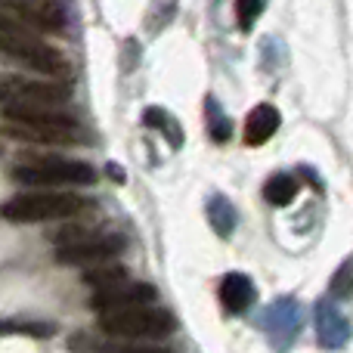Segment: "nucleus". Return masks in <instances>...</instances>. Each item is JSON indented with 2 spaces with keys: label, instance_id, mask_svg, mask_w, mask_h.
I'll return each instance as SVG.
<instances>
[{
  "label": "nucleus",
  "instance_id": "f257e3e1",
  "mask_svg": "<svg viewBox=\"0 0 353 353\" xmlns=\"http://www.w3.org/2000/svg\"><path fill=\"white\" fill-rule=\"evenodd\" d=\"M3 134L28 143H47V146H78L87 140L84 128L72 115L47 105H3Z\"/></svg>",
  "mask_w": 353,
  "mask_h": 353
},
{
  "label": "nucleus",
  "instance_id": "f03ea898",
  "mask_svg": "<svg viewBox=\"0 0 353 353\" xmlns=\"http://www.w3.org/2000/svg\"><path fill=\"white\" fill-rule=\"evenodd\" d=\"M87 208V201L74 192H19L0 208L6 220L12 223H47V220H65L74 217Z\"/></svg>",
  "mask_w": 353,
  "mask_h": 353
},
{
  "label": "nucleus",
  "instance_id": "7ed1b4c3",
  "mask_svg": "<svg viewBox=\"0 0 353 353\" xmlns=\"http://www.w3.org/2000/svg\"><path fill=\"white\" fill-rule=\"evenodd\" d=\"M99 329L112 338H168L176 329V319L161 307L134 304L99 313Z\"/></svg>",
  "mask_w": 353,
  "mask_h": 353
},
{
  "label": "nucleus",
  "instance_id": "20e7f679",
  "mask_svg": "<svg viewBox=\"0 0 353 353\" xmlns=\"http://www.w3.org/2000/svg\"><path fill=\"white\" fill-rule=\"evenodd\" d=\"M12 176L25 186H87L93 183V168L78 159H62V155H43L28 159L12 168Z\"/></svg>",
  "mask_w": 353,
  "mask_h": 353
},
{
  "label": "nucleus",
  "instance_id": "39448f33",
  "mask_svg": "<svg viewBox=\"0 0 353 353\" xmlns=\"http://www.w3.org/2000/svg\"><path fill=\"white\" fill-rule=\"evenodd\" d=\"M56 261L65 267H93V263L112 261L124 251V239L115 232H93V230H72L56 239Z\"/></svg>",
  "mask_w": 353,
  "mask_h": 353
},
{
  "label": "nucleus",
  "instance_id": "423d86ee",
  "mask_svg": "<svg viewBox=\"0 0 353 353\" xmlns=\"http://www.w3.org/2000/svg\"><path fill=\"white\" fill-rule=\"evenodd\" d=\"M0 53L22 62V65H28V68H34L37 74H47V78H65L68 74V65L59 50L37 41L31 31H22V34H0Z\"/></svg>",
  "mask_w": 353,
  "mask_h": 353
},
{
  "label": "nucleus",
  "instance_id": "0eeeda50",
  "mask_svg": "<svg viewBox=\"0 0 353 353\" xmlns=\"http://www.w3.org/2000/svg\"><path fill=\"white\" fill-rule=\"evenodd\" d=\"M68 99V87L53 81H28V78H0V103L3 105H47L59 109Z\"/></svg>",
  "mask_w": 353,
  "mask_h": 353
},
{
  "label": "nucleus",
  "instance_id": "6e6552de",
  "mask_svg": "<svg viewBox=\"0 0 353 353\" xmlns=\"http://www.w3.org/2000/svg\"><path fill=\"white\" fill-rule=\"evenodd\" d=\"M261 329L276 350H288L294 344V338L301 335V329H304V307L294 298L273 301L261 316Z\"/></svg>",
  "mask_w": 353,
  "mask_h": 353
},
{
  "label": "nucleus",
  "instance_id": "1a4fd4ad",
  "mask_svg": "<svg viewBox=\"0 0 353 353\" xmlns=\"http://www.w3.org/2000/svg\"><path fill=\"white\" fill-rule=\"evenodd\" d=\"M313 325H316V338L325 350H344L353 338L350 319L344 316L341 307L332 298L316 301V307H313Z\"/></svg>",
  "mask_w": 353,
  "mask_h": 353
},
{
  "label": "nucleus",
  "instance_id": "9d476101",
  "mask_svg": "<svg viewBox=\"0 0 353 353\" xmlns=\"http://www.w3.org/2000/svg\"><path fill=\"white\" fill-rule=\"evenodd\" d=\"M155 288L146 285V282H130V279H121L109 288H97L90 298L93 310H115V307H134V304H155Z\"/></svg>",
  "mask_w": 353,
  "mask_h": 353
},
{
  "label": "nucleus",
  "instance_id": "9b49d317",
  "mask_svg": "<svg viewBox=\"0 0 353 353\" xmlns=\"http://www.w3.org/2000/svg\"><path fill=\"white\" fill-rule=\"evenodd\" d=\"M10 16L37 31H62L65 28V10L53 0H10Z\"/></svg>",
  "mask_w": 353,
  "mask_h": 353
},
{
  "label": "nucleus",
  "instance_id": "f8f14e48",
  "mask_svg": "<svg viewBox=\"0 0 353 353\" xmlns=\"http://www.w3.org/2000/svg\"><path fill=\"white\" fill-rule=\"evenodd\" d=\"M254 282L245 273H230L223 282H220V304L230 313H245L251 304H254Z\"/></svg>",
  "mask_w": 353,
  "mask_h": 353
},
{
  "label": "nucleus",
  "instance_id": "ddd939ff",
  "mask_svg": "<svg viewBox=\"0 0 353 353\" xmlns=\"http://www.w3.org/2000/svg\"><path fill=\"white\" fill-rule=\"evenodd\" d=\"M276 130H279V112H276V105L261 103L251 109L248 121H245V143L248 146H263Z\"/></svg>",
  "mask_w": 353,
  "mask_h": 353
},
{
  "label": "nucleus",
  "instance_id": "4468645a",
  "mask_svg": "<svg viewBox=\"0 0 353 353\" xmlns=\"http://www.w3.org/2000/svg\"><path fill=\"white\" fill-rule=\"evenodd\" d=\"M208 220H211L214 232L220 239H230L232 230H236V208L230 205V199L223 195H211L208 199Z\"/></svg>",
  "mask_w": 353,
  "mask_h": 353
},
{
  "label": "nucleus",
  "instance_id": "2eb2a0df",
  "mask_svg": "<svg viewBox=\"0 0 353 353\" xmlns=\"http://www.w3.org/2000/svg\"><path fill=\"white\" fill-rule=\"evenodd\" d=\"M263 199L276 208H285L298 199V180L292 174H273L263 183Z\"/></svg>",
  "mask_w": 353,
  "mask_h": 353
},
{
  "label": "nucleus",
  "instance_id": "dca6fc26",
  "mask_svg": "<svg viewBox=\"0 0 353 353\" xmlns=\"http://www.w3.org/2000/svg\"><path fill=\"white\" fill-rule=\"evenodd\" d=\"M121 279H128V273H124V267H118V263H93L90 270L84 273V282L97 292V288H109V285H115V282H121Z\"/></svg>",
  "mask_w": 353,
  "mask_h": 353
},
{
  "label": "nucleus",
  "instance_id": "f3484780",
  "mask_svg": "<svg viewBox=\"0 0 353 353\" xmlns=\"http://www.w3.org/2000/svg\"><path fill=\"white\" fill-rule=\"evenodd\" d=\"M332 298L338 301L353 298V261H344L341 270L332 276Z\"/></svg>",
  "mask_w": 353,
  "mask_h": 353
},
{
  "label": "nucleus",
  "instance_id": "a211bd4d",
  "mask_svg": "<svg viewBox=\"0 0 353 353\" xmlns=\"http://www.w3.org/2000/svg\"><path fill=\"white\" fill-rule=\"evenodd\" d=\"M208 130H211V137L217 143L230 140V121H226V115L220 112V105L214 99H208Z\"/></svg>",
  "mask_w": 353,
  "mask_h": 353
},
{
  "label": "nucleus",
  "instance_id": "6ab92c4d",
  "mask_svg": "<svg viewBox=\"0 0 353 353\" xmlns=\"http://www.w3.org/2000/svg\"><path fill=\"white\" fill-rule=\"evenodd\" d=\"M261 12H263V0H236V19H239V28L242 31L254 28Z\"/></svg>",
  "mask_w": 353,
  "mask_h": 353
},
{
  "label": "nucleus",
  "instance_id": "aec40b11",
  "mask_svg": "<svg viewBox=\"0 0 353 353\" xmlns=\"http://www.w3.org/2000/svg\"><path fill=\"white\" fill-rule=\"evenodd\" d=\"M53 332V325H41V323H0V335H34L43 338Z\"/></svg>",
  "mask_w": 353,
  "mask_h": 353
},
{
  "label": "nucleus",
  "instance_id": "412c9836",
  "mask_svg": "<svg viewBox=\"0 0 353 353\" xmlns=\"http://www.w3.org/2000/svg\"><path fill=\"white\" fill-rule=\"evenodd\" d=\"M146 124H152V128H159V130H171L174 146H180V134H176V128H174L171 121H168V112H161V109H146Z\"/></svg>",
  "mask_w": 353,
  "mask_h": 353
},
{
  "label": "nucleus",
  "instance_id": "4be33fe9",
  "mask_svg": "<svg viewBox=\"0 0 353 353\" xmlns=\"http://www.w3.org/2000/svg\"><path fill=\"white\" fill-rule=\"evenodd\" d=\"M103 353H174V350L161 347V344H128V347H105Z\"/></svg>",
  "mask_w": 353,
  "mask_h": 353
},
{
  "label": "nucleus",
  "instance_id": "5701e85b",
  "mask_svg": "<svg viewBox=\"0 0 353 353\" xmlns=\"http://www.w3.org/2000/svg\"><path fill=\"white\" fill-rule=\"evenodd\" d=\"M22 31H28V25H22L10 12H0V34H22Z\"/></svg>",
  "mask_w": 353,
  "mask_h": 353
},
{
  "label": "nucleus",
  "instance_id": "b1692460",
  "mask_svg": "<svg viewBox=\"0 0 353 353\" xmlns=\"http://www.w3.org/2000/svg\"><path fill=\"white\" fill-rule=\"evenodd\" d=\"M6 3H10V0H6Z\"/></svg>",
  "mask_w": 353,
  "mask_h": 353
}]
</instances>
